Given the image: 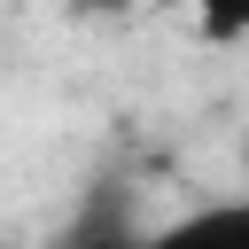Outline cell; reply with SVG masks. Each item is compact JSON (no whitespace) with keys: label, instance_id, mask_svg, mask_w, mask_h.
Listing matches in <instances>:
<instances>
[{"label":"cell","instance_id":"1","mask_svg":"<svg viewBox=\"0 0 249 249\" xmlns=\"http://www.w3.org/2000/svg\"><path fill=\"white\" fill-rule=\"evenodd\" d=\"M132 249H249V195L241 202H202V210L140 233Z\"/></svg>","mask_w":249,"mask_h":249},{"label":"cell","instance_id":"2","mask_svg":"<svg viewBox=\"0 0 249 249\" xmlns=\"http://www.w3.org/2000/svg\"><path fill=\"white\" fill-rule=\"evenodd\" d=\"M132 241H140L132 210H124V202H93V210H86V218L54 241V249H132Z\"/></svg>","mask_w":249,"mask_h":249},{"label":"cell","instance_id":"3","mask_svg":"<svg viewBox=\"0 0 249 249\" xmlns=\"http://www.w3.org/2000/svg\"><path fill=\"white\" fill-rule=\"evenodd\" d=\"M210 39H249V0H187Z\"/></svg>","mask_w":249,"mask_h":249},{"label":"cell","instance_id":"4","mask_svg":"<svg viewBox=\"0 0 249 249\" xmlns=\"http://www.w3.org/2000/svg\"><path fill=\"white\" fill-rule=\"evenodd\" d=\"M70 16H93V23H109V16H132L140 0H62Z\"/></svg>","mask_w":249,"mask_h":249}]
</instances>
